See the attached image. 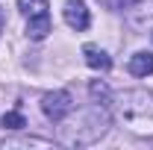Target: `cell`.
<instances>
[{"label":"cell","mask_w":153,"mask_h":150,"mask_svg":"<svg viewBox=\"0 0 153 150\" xmlns=\"http://www.w3.org/2000/svg\"><path fill=\"white\" fill-rule=\"evenodd\" d=\"M118 121L135 135H153V94L133 88L115 100Z\"/></svg>","instance_id":"6da1fadb"},{"label":"cell","mask_w":153,"mask_h":150,"mask_svg":"<svg viewBox=\"0 0 153 150\" xmlns=\"http://www.w3.org/2000/svg\"><path fill=\"white\" fill-rule=\"evenodd\" d=\"M41 112L47 115L53 124H62L68 115L74 112V97L68 91H62V88L59 91H47L41 97Z\"/></svg>","instance_id":"7a4b0ae2"},{"label":"cell","mask_w":153,"mask_h":150,"mask_svg":"<svg viewBox=\"0 0 153 150\" xmlns=\"http://www.w3.org/2000/svg\"><path fill=\"white\" fill-rule=\"evenodd\" d=\"M62 15H65V24L71 30H76V33L88 30V24H91V15H88V9H85L82 0H68L65 9H62Z\"/></svg>","instance_id":"3957f363"},{"label":"cell","mask_w":153,"mask_h":150,"mask_svg":"<svg viewBox=\"0 0 153 150\" xmlns=\"http://www.w3.org/2000/svg\"><path fill=\"white\" fill-rule=\"evenodd\" d=\"M82 56H85V65L94 68V71H109L112 68V59L106 56L100 47H94V44H85L82 47Z\"/></svg>","instance_id":"277c9868"},{"label":"cell","mask_w":153,"mask_h":150,"mask_svg":"<svg viewBox=\"0 0 153 150\" xmlns=\"http://www.w3.org/2000/svg\"><path fill=\"white\" fill-rule=\"evenodd\" d=\"M130 74L133 76H150L153 74V56L150 53H135L130 59Z\"/></svg>","instance_id":"5b68a950"},{"label":"cell","mask_w":153,"mask_h":150,"mask_svg":"<svg viewBox=\"0 0 153 150\" xmlns=\"http://www.w3.org/2000/svg\"><path fill=\"white\" fill-rule=\"evenodd\" d=\"M50 33V15H41V18H30L27 21V36L33 41H41V38Z\"/></svg>","instance_id":"8992f818"},{"label":"cell","mask_w":153,"mask_h":150,"mask_svg":"<svg viewBox=\"0 0 153 150\" xmlns=\"http://www.w3.org/2000/svg\"><path fill=\"white\" fill-rule=\"evenodd\" d=\"M18 9H21V15H27V21L30 18H41V15H50V12H47V0H18Z\"/></svg>","instance_id":"52a82bcc"},{"label":"cell","mask_w":153,"mask_h":150,"mask_svg":"<svg viewBox=\"0 0 153 150\" xmlns=\"http://www.w3.org/2000/svg\"><path fill=\"white\" fill-rule=\"evenodd\" d=\"M3 127H9V130H24L27 121H24L21 112H6V115H3Z\"/></svg>","instance_id":"ba28073f"},{"label":"cell","mask_w":153,"mask_h":150,"mask_svg":"<svg viewBox=\"0 0 153 150\" xmlns=\"http://www.w3.org/2000/svg\"><path fill=\"white\" fill-rule=\"evenodd\" d=\"M100 3H103V6H109V9H118V6H121V0H100Z\"/></svg>","instance_id":"9c48e42d"},{"label":"cell","mask_w":153,"mask_h":150,"mask_svg":"<svg viewBox=\"0 0 153 150\" xmlns=\"http://www.w3.org/2000/svg\"><path fill=\"white\" fill-rule=\"evenodd\" d=\"M3 24H6V18H3V6H0V33H3Z\"/></svg>","instance_id":"30bf717a"}]
</instances>
